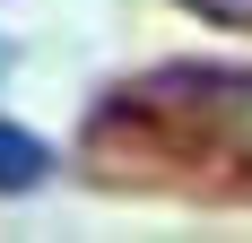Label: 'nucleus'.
<instances>
[{
    "label": "nucleus",
    "mask_w": 252,
    "mask_h": 243,
    "mask_svg": "<svg viewBox=\"0 0 252 243\" xmlns=\"http://www.w3.org/2000/svg\"><path fill=\"white\" fill-rule=\"evenodd\" d=\"M44 174H52V148L18 122H0V191H35Z\"/></svg>",
    "instance_id": "obj_1"
},
{
    "label": "nucleus",
    "mask_w": 252,
    "mask_h": 243,
    "mask_svg": "<svg viewBox=\"0 0 252 243\" xmlns=\"http://www.w3.org/2000/svg\"><path fill=\"white\" fill-rule=\"evenodd\" d=\"M183 9H200V18H218V26H252V0H183Z\"/></svg>",
    "instance_id": "obj_2"
},
{
    "label": "nucleus",
    "mask_w": 252,
    "mask_h": 243,
    "mask_svg": "<svg viewBox=\"0 0 252 243\" xmlns=\"http://www.w3.org/2000/svg\"><path fill=\"white\" fill-rule=\"evenodd\" d=\"M9 70H18V44H9V35H0V78H9Z\"/></svg>",
    "instance_id": "obj_3"
}]
</instances>
